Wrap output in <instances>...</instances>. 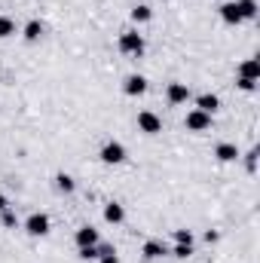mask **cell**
<instances>
[{"instance_id": "obj_21", "label": "cell", "mask_w": 260, "mask_h": 263, "mask_svg": "<svg viewBox=\"0 0 260 263\" xmlns=\"http://www.w3.org/2000/svg\"><path fill=\"white\" fill-rule=\"evenodd\" d=\"M172 254H175V257H181V260H187V257L193 254V245H181V242H175V248H172Z\"/></svg>"}, {"instance_id": "obj_16", "label": "cell", "mask_w": 260, "mask_h": 263, "mask_svg": "<svg viewBox=\"0 0 260 263\" xmlns=\"http://www.w3.org/2000/svg\"><path fill=\"white\" fill-rule=\"evenodd\" d=\"M55 187H59V193L70 196V193L77 190V181H73L70 175H65V172H62V175H55Z\"/></svg>"}, {"instance_id": "obj_2", "label": "cell", "mask_w": 260, "mask_h": 263, "mask_svg": "<svg viewBox=\"0 0 260 263\" xmlns=\"http://www.w3.org/2000/svg\"><path fill=\"white\" fill-rule=\"evenodd\" d=\"M144 49H147L144 34H138V31L120 34V52H126V55H144Z\"/></svg>"}, {"instance_id": "obj_10", "label": "cell", "mask_w": 260, "mask_h": 263, "mask_svg": "<svg viewBox=\"0 0 260 263\" xmlns=\"http://www.w3.org/2000/svg\"><path fill=\"white\" fill-rule=\"evenodd\" d=\"M220 18H224L227 25H242V15H239V6H236V0H227V3H220Z\"/></svg>"}, {"instance_id": "obj_19", "label": "cell", "mask_w": 260, "mask_h": 263, "mask_svg": "<svg viewBox=\"0 0 260 263\" xmlns=\"http://www.w3.org/2000/svg\"><path fill=\"white\" fill-rule=\"evenodd\" d=\"M153 18V9L150 6H144V3H138L135 9H132V22H138V25H144V22H150Z\"/></svg>"}, {"instance_id": "obj_3", "label": "cell", "mask_w": 260, "mask_h": 263, "mask_svg": "<svg viewBox=\"0 0 260 263\" xmlns=\"http://www.w3.org/2000/svg\"><path fill=\"white\" fill-rule=\"evenodd\" d=\"M98 156H101L104 165H120V162H126V147H123L120 141H107Z\"/></svg>"}, {"instance_id": "obj_17", "label": "cell", "mask_w": 260, "mask_h": 263, "mask_svg": "<svg viewBox=\"0 0 260 263\" xmlns=\"http://www.w3.org/2000/svg\"><path fill=\"white\" fill-rule=\"evenodd\" d=\"M257 73H260L257 59H248V62L239 65V77H245V80H257Z\"/></svg>"}, {"instance_id": "obj_13", "label": "cell", "mask_w": 260, "mask_h": 263, "mask_svg": "<svg viewBox=\"0 0 260 263\" xmlns=\"http://www.w3.org/2000/svg\"><path fill=\"white\" fill-rule=\"evenodd\" d=\"M104 220H107V223H123V220H126V208H123L120 202H107V205H104Z\"/></svg>"}, {"instance_id": "obj_25", "label": "cell", "mask_w": 260, "mask_h": 263, "mask_svg": "<svg viewBox=\"0 0 260 263\" xmlns=\"http://www.w3.org/2000/svg\"><path fill=\"white\" fill-rule=\"evenodd\" d=\"M80 257H83V260H98V245H89V248H80Z\"/></svg>"}, {"instance_id": "obj_23", "label": "cell", "mask_w": 260, "mask_h": 263, "mask_svg": "<svg viewBox=\"0 0 260 263\" xmlns=\"http://www.w3.org/2000/svg\"><path fill=\"white\" fill-rule=\"evenodd\" d=\"M175 242H181V245H193V233H190V230H175Z\"/></svg>"}, {"instance_id": "obj_18", "label": "cell", "mask_w": 260, "mask_h": 263, "mask_svg": "<svg viewBox=\"0 0 260 263\" xmlns=\"http://www.w3.org/2000/svg\"><path fill=\"white\" fill-rule=\"evenodd\" d=\"M98 263H120L117 248H114V245H101V242H98Z\"/></svg>"}, {"instance_id": "obj_5", "label": "cell", "mask_w": 260, "mask_h": 263, "mask_svg": "<svg viewBox=\"0 0 260 263\" xmlns=\"http://www.w3.org/2000/svg\"><path fill=\"white\" fill-rule=\"evenodd\" d=\"M184 126H187V132H208L211 129V114H205V110H190L187 114V120H184Z\"/></svg>"}, {"instance_id": "obj_1", "label": "cell", "mask_w": 260, "mask_h": 263, "mask_svg": "<svg viewBox=\"0 0 260 263\" xmlns=\"http://www.w3.org/2000/svg\"><path fill=\"white\" fill-rule=\"evenodd\" d=\"M25 233L28 236H34V239H40V236H46L49 230H52V220H49V214H43V211H34V214H28L25 217Z\"/></svg>"}, {"instance_id": "obj_15", "label": "cell", "mask_w": 260, "mask_h": 263, "mask_svg": "<svg viewBox=\"0 0 260 263\" xmlns=\"http://www.w3.org/2000/svg\"><path fill=\"white\" fill-rule=\"evenodd\" d=\"M22 34H25V40H31V43L40 40V34H43V22H40V18H31V22L22 28Z\"/></svg>"}, {"instance_id": "obj_26", "label": "cell", "mask_w": 260, "mask_h": 263, "mask_svg": "<svg viewBox=\"0 0 260 263\" xmlns=\"http://www.w3.org/2000/svg\"><path fill=\"white\" fill-rule=\"evenodd\" d=\"M236 83H239V89H242V92H254V89H257V80H245V77H239Z\"/></svg>"}, {"instance_id": "obj_8", "label": "cell", "mask_w": 260, "mask_h": 263, "mask_svg": "<svg viewBox=\"0 0 260 263\" xmlns=\"http://www.w3.org/2000/svg\"><path fill=\"white\" fill-rule=\"evenodd\" d=\"M141 254H144L147 260H159V257H165V254H169V248H165L159 239H147V242H144V248H141Z\"/></svg>"}, {"instance_id": "obj_24", "label": "cell", "mask_w": 260, "mask_h": 263, "mask_svg": "<svg viewBox=\"0 0 260 263\" xmlns=\"http://www.w3.org/2000/svg\"><path fill=\"white\" fill-rule=\"evenodd\" d=\"M245 165H248V172H257V147L245 153Z\"/></svg>"}, {"instance_id": "obj_22", "label": "cell", "mask_w": 260, "mask_h": 263, "mask_svg": "<svg viewBox=\"0 0 260 263\" xmlns=\"http://www.w3.org/2000/svg\"><path fill=\"white\" fill-rule=\"evenodd\" d=\"M0 220H3V227H9V230H12V227H18V217H15L9 208H6V211H0Z\"/></svg>"}, {"instance_id": "obj_12", "label": "cell", "mask_w": 260, "mask_h": 263, "mask_svg": "<svg viewBox=\"0 0 260 263\" xmlns=\"http://www.w3.org/2000/svg\"><path fill=\"white\" fill-rule=\"evenodd\" d=\"M73 239H77V245H80V248H89V245H98V230H95V227H80Z\"/></svg>"}, {"instance_id": "obj_14", "label": "cell", "mask_w": 260, "mask_h": 263, "mask_svg": "<svg viewBox=\"0 0 260 263\" xmlns=\"http://www.w3.org/2000/svg\"><path fill=\"white\" fill-rule=\"evenodd\" d=\"M236 6H239V15H242V22H251V18H257V0H236Z\"/></svg>"}, {"instance_id": "obj_27", "label": "cell", "mask_w": 260, "mask_h": 263, "mask_svg": "<svg viewBox=\"0 0 260 263\" xmlns=\"http://www.w3.org/2000/svg\"><path fill=\"white\" fill-rule=\"evenodd\" d=\"M6 208H9V199H6L3 193H0V211H6Z\"/></svg>"}, {"instance_id": "obj_9", "label": "cell", "mask_w": 260, "mask_h": 263, "mask_svg": "<svg viewBox=\"0 0 260 263\" xmlns=\"http://www.w3.org/2000/svg\"><path fill=\"white\" fill-rule=\"evenodd\" d=\"M214 156H217L220 162H236V159H239V147L230 144V141H220V144L214 147Z\"/></svg>"}, {"instance_id": "obj_11", "label": "cell", "mask_w": 260, "mask_h": 263, "mask_svg": "<svg viewBox=\"0 0 260 263\" xmlns=\"http://www.w3.org/2000/svg\"><path fill=\"white\" fill-rule=\"evenodd\" d=\"M220 107V98L214 95V92H202L199 98H196V110H205V114H214Z\"/></svg>"}, {"instance_id": "obj_20", "label": "cell", "mask_w": 260, "mask_h": 263, "mask_svg": "<svg viewBox=\"0 0 260 263\" xmlns=\"http://www.w3.org/2000/svg\"><path fill=\"white\" fill-rule=\"evenodd\" d=\"M18 28H15V22L9 18V15H0V40H6V37H12Z\"/></svg>"}, {"instance_id": "obj_6", "label": "cell", "mask_w": 260, "mask_h": 263, "mask_svg": "<svg viewBox=\"0 0 260 263\" xmlns=\"http://www.w3.org/2000/svg\"><path fill=\"white\" fill-rule=\"evenodd\" d=\"M123 92H126L129 98H141V95L147 92V77H141V73H129L126 83H123Z\"/></svg>"}, {"instance_id": "obj_4", "label": "cell", "mask_w": 260, "mask_h": 263, "mask_svg": "<svg viewBox=\"0 0 260 263\" xmlns=\"http://www.w3.org/2000/svg\"><path fill=\"white\" fill-rule=\"evenodd\" d=\"M135 123H138V132H144V135H159L162 132V120L153 110H141Z\"/></svg>"}, {"instance_id": "obj_7", "label": "cell", "mask_w": 260, "mask_h": 263, "mask_svg": "<svg viewBox=\"0 0 260 263\" xmlns=\"http://www.w3.org/2000/svg\"><path fill=\"white\" fill-rule=\"evenodd\" d=\"M165 98H169V104H187V101H190V89H187V83H169Z\"/></svg>"}]
</instances>
